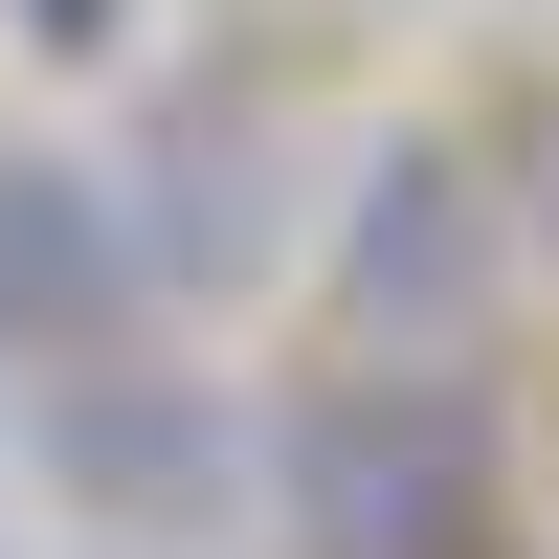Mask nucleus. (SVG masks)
I'll return each instance as SVG.
<instances>
[{
  "label": "nucleus",
  "instance_id": "obj_1",
  "mask_svg": "<svg viewBox=\"0 0 559 559\" xmlns=\"http://www.w3.org/2000/svg\"><path fill=\"white\" fill-rule=\"evenodd\" d=\"M269 515L292 559H492V403L448 358H358L269 426Z\"/></svg>",
  "mask_w": 559,
  "mask_h": 559
},
{
  "label": "nucleus",
  "instance_id": "obj_2",
  "mask_svg": "<svg viewBox=\"0 0 559 559\" xmlns=\"http://www.w3.org/2000/svg\"><path fill=\"white\" fill-rule=\"evenodd\" d=\"M45 492H68L90 537H134V559H179V537H224V515H269V426L224 381H157V358H45Z\"/></svg>",
  "mask_w": 559,
  "mask_h": 559
},
{
  "label": "nucleus",
  "instance_id": "obj_3",
  "mask_svg": "<svg viewBox=\"0 0 559 559\" xmlns=\"http://www.w3.org/2000/svg\"><path fill=\"white\" fill-rule=\"evenodd\" d=\"M492 292H515V224H492V157H448V134L358 157V202H336V313H358V358H448V381H471Z\"/></svg>",
  "mask_w": 559,
  "mask_h": 559
},
{
  "label": "nucleus",
  "instance_id": "obj_4",
  "mask_svg": "<svg viewBox=\"0 0 559 559\" xmlns=\"http://www.w3.org/2000/svg\"><path fill=\"white\" fill-rule=\"evenodd\" d=\"M112 202H134V269H157V292H247V269L292 247V157H269L247 90H179V112L112 157Z\"/></svg>",
  "mask_w": 559,
  "mask_h": 559
},
{
  "label": "nucleus",
  "instance_id": "obj_5",
  "mask_svg": "<svg viewBox=\"0 0 559 559\" xmlns=\"http://www.w3.org/2000/svg\"><path fill=\"white\" fill-rule=\"evenodd\" d=\"M134 313H157V269H134L112 157H0V358H90Z\"/></svg>",
  "mask_w": 559,
  "mask_h": 559
},
{
  "label": "nucleus",
  "instance_id": "obj_6",
  "mask_svg": "<svg viewBox=\"0 0 559 559\" xmlns=\"http://www.w3.org/2000/svg\"><path fill=\"white\" fill-rule=\"evenodd\" d=\"M0 23H23L45 68H112V45H134V0H0Z\"/></svg>",
  "mask_w": 559,
  "mask_h": 559
},
{
  "label": "nucleus",
  "instance_id": "obj_7",
  "mask_svg": "<svg viewBox=\"0 0 559 559\" xmlns=\"http://www.w3.org/2000/svg\"><path fill=\"white\" fill-rule=\"evenodd\" d=\"M90 559H134V537H90Z\"/></svg>",
  "mask_w": 559,
  "mask_h": 559
}]
</instances>
